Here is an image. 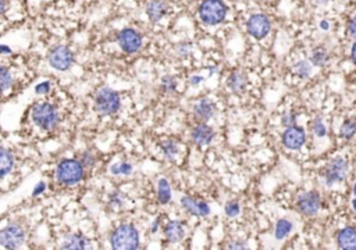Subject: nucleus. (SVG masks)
<instances>
[{
	"label": "nucleus",
	"mask_w": 356,
	"mask_h": 250,
	"mask_svg": "<svg viewBox=\"0 0 356 250\" xmlns=\"http://www.w3.org/2000/svg\"><path fill=\"white\" fill-rule=\"evenodd\" d=\"M203 80H205L203 77H199V75H192V77H191V80H189V83H191L192 86H198L199 83L203 82Z\"/></svg>",
	"instance_id": "58836bf2"
},
{
	"label": "nucleus",
	"mask_w": 356,
	"mask_h": 250,
	"mask_svg": "<svg viewBox=\"0 0 356 250\" xmlns=\"http://www.w3.org/2000/svg\"><path fill=\"white\" fill-rule=\"evenodd\" d=\"M297 208L299 213L306 217L316 215L321 208V198L319 192L309 191L299 195L297 200Z\"/></svg>",
	"instance_id": "0eeeda50"
},
{
	"label": "nucleus",
	"mask_w": 356,
	"mask_h": 250,
	"mask_svg": "<svg viewBox=\"0 0 356 250\" xmlns=\"http://www.w3.org/2000/svg\"><path fill=\"white\" fill-rule=\"evenodd\" d=\"M121 106L120 96L116 90L110 88H102L95 97V107L97 113L103 116H110L117 113Z\"/></svg>",
	"instance_id": "39448f33"
},
{
	"label": "nucleus",
	"mask_w": 356,
	"mask_h": 250,
	"mask_svg": "<svg viewBox=\"0 0 356 250\" xmlns=\"http://www.w3.org/2000/svg\"><path fill=\"white\" fill-rule=\"evenodd\" d=\"M89 248L88 239L81 234H73V235L67 236L66 241L63 243V249H87Z\"/></svg>",
	"instance_id": "aec40b11"
},
{
	"label": "nucleus",
	"mask_w": 356,
	"mask_h": 250,
	"mask_svg": "<svg viewBox=\"0 0 356 250\" xmlns=\"http://www.w3.org/2000/svg\"><path fill=\"white\" fill-rule=\"evenodd\" d=\"M354 195L356 196V184H355V186H354Z\"/></svg>",
	"instance_id": "09e8293b"
},
{
	"label": "nucleus",
	"mask_w": 356,
	"mask_h": 250,
	"mask_svg": "<svg viewBox=\"0 0 356 250\" xmlns=\"http://www.w3.org/2000/svg\"><path fill=\"white\" fill-rule=\"evenodd\" d=\"M169 11V6L164 0H150L146 4V14L152 22L160 21Z\"/></svg>",
	"instance_id": "f3484780"
},
{
	"label": "nucleus",
	"mask_w": 356,
	"mask_h": 250,
	"mask_svg": "<svg viewBox=\"0 0 356 250\" xmlns=\"http://www.w3.org/2000/svg\"><path fill=\"white\" fill-rule=\"evenodd\" d=\"M157 200L160 205H167L171 200V186L166 178H160L157 182Z\"/></svg>",
	"instance_id": "4be33fe9"
},
{
	"label": "nucleus",
	"mask_w": 356,
	"mask_h": 250,
	"mask_svg": "<svg viewBox=\"0 0 356 250\" xmlns=\"http://www.w3.org/2000/svg\"><path fill=\"white\" fill-rule=\"evenodd\" d=\"M181 206L185 208L186 211L196 217H206L210 214V206L206 202L195 200L191 196H182L181 198Z\"/></svg>",
	"instance_id": "4468645a"
},
{
	"label": "nucleus",
	"mask_w": 356,
	"mask_h": 250,
	"mask_svg": "<svg viewBox=\"0 0 356 250\" xmlns=\"http://www.w3.org/2000/svg\"><path fill=\"white\" fill-rule=\"evenodd\" d=\"M164 238L169 243H179L185 238V227L179 221H169L164 227Z\"/></svg>",
	"instance_id": "2eb2a0df"
},
{
	"label": "nucleus",
	"mask_w": 356,
	"mask_h": 250,
	"mask_svg": "<svg viewBox=\"0 0 356 250\" xmlns=\"http://www.w3.org/2000/svg\"><path fill=\"white\" fill-rule=\"evenodd\" d=\"M282 125L284 126H292V125H297V116L294 113H285L282 116Z\"/></svg>",
	"instance_id": "473e14b6"
},
{
	"label": "nucleus",
	"mask_w": 356,
	"mask_h": 250,
	"mask_svg": "<svg viewBox=\"0 0 356 250\" xmlns=\"http://www.w3.org/2000/svg\"><path fill=\"white\" fill-rule=\"evenodd\" d=\"M294 71L301 78H309L312 74V64L309 61H306V60H299L297 64L294 66Z\"/></svg>",
	"instance_id": "bb28decb"
},
{
	"label": "nucleus",
	"mask_w": 356,
	"mask_h": 250,
	"mask_svg": "<svg viewBox=\"0 0 356 250\" xmlns=\"http://www.w3.org/2000/svg\"><path fill=\"white\" fill-rule=\"evenodd\" d=\"M305 142H306V133L304 128L301 126L297 125L288 126L282 133V145L289 150H299L305 145Z\"/></svg>",
	"instance_id": "f8f14e48"
},
{
	"label": "nucleus",
	"mask_w": 356,
	"mask_h": 250,
	"mask_svg": "<svg viewBox=\"0 0 356 250\" xmlns=\"http://www.w3.org/2000/svg\"><path fill=\"white\" fill-rule=\"evenodd\" d=\"M337 245L340 249L356 250V229L347 227L337 235Z\"/></svg>",
	"instance_id": "a211bd4d"
},
{
	"label": "nucleus",
	"mask_w": 356,
	"mask_h": 250,
	"mask_svg": "<svg viewBox=\"0 0 356 250\" xmlns=\"http://www.w3.org/2000/svg\"><path fill=\"white\" fill-rule=\"evenodd\" d=\"M228 7L222 0H203L198 7V13L202 21L206 25H219L227 17Z\"/></svg>",
	"instance_id": "f03ea898"
},
{
	"label": "nucleus",
	"mask_w": 356,
	"mask_h": 250,
	"mask_svg": "<svg viewBox=\"0 0 356 250\" xmlns=\"http://www.w3.org/2000/svg\"><path fill=\"white\" fill-rule=\"evenodd\" d=\"M340 135L342 139L351 140L356 135V123L354 120H345L340 128Z\"/></svg>",
	"instance_id": "393cba45"
},
{
	"label": "nucleus",
	"mask_w": 356,
	"mask_h": 250,
	"mask_svg": "<svg viewBox=\"0 0 356 250\" xmlns=\"http://www.w3.org/2000/svg\"><path fill=\"white\" fill-rule=\"evenodd\" d=\"M13 83V77L6 67H0V93L7 90Z\"/></svg>",
	"instance_id": "cd10ccee"
},
{
	"label": "nucleus",
	"mask_w": 356,
	"mask_h": 250,
	"mask_svg": "<svg viewBox=\"0 0 356 250\" xmlns=\"http://www.w3.org/2000/svg\"><path fill=\"white\" fill-rule=\"evenodd\" d=\"M157 228H159V218L153 222V225H152V228H150V231L155 234V232H157Z\"/></svg>",
	"instance_id": "a18cd8bd"
},
{
	"label": "nucleus",
	"mask_w": 356,
	"mask_h": 250,
	"mask_svg": "<svg viewBox=\"0 0 356 250\" xmlns=\"http://www.w3.org/2000/svg\"><path fill=\"white\" fill-rule=\"evenodd\" d=\"M44 189H46V185H44V182H39V184L37 185V188L32 192V195H34V196H39L41 193H44Z\"/></svg>",
	"instance_id": "ea45409f"
},
{
	"label": "nucleus",
	"mask_w": 356,
	"mask_h": 250,
	"mask_svg": "<svg viewBox=\"0 0 356 250\" xmlns=\"http://www.w3.org/2000/svg\"><path fill=\"white\" fill-rule=\"evenodd\" d=\"M25 239V231L20 224H10L8 227L0 231V245L7 249L18 248Z\"/></svg>",
	"instance_id": "9d476101"
},
{
	"label": "nucleus",
	"mask_w": 356,
	"mask_h": 250,
	"mask_svg": "<svg viewBox=\"0 0 356 250\" xmlns=\"http://www.w3.org/2000/svg\"><path fill=\"white\" fill-rule=\"evenodd\" d=\"M50 88H52V83H50V82H42V83H39L37 88H35V92H37L38 95H46V93H49Z\"/></svg>",
	"instance_id": "72a5a7b5"
},
{
	"label": "nucleus",
	"mask_w": 356,
	"mask_h": 250,
	"mask_svg": "<svg viewBox=\"0 0 356 250\" xmlns=\"http://www.w3.org/2000/svg\"><path fill=\"white\" fill-rule=\"evenodd\" d=\"M215 111H216V106L215 103L208 99V97H203V99H200L198 100L195 106H193V113H195V116L199 118L200 121H203V123H206L208 120L215 116Z\"/></svg>",
	"instance_id": "dca6fc26"
},
{
	"label": "nucleus",
	"mask_w": 356,
	"mask_h": 250,
	"mask_svg": "<svg viewBox=\"0 0 356 250\" xmlns=\"http://www.w3.org/2000/svg\"><path fill=\"white\" fill-rule=\"evenodd\" d=\"M160 147H162L164 157L169 159V160H174L176 156L178 155V145L174 140H166L160 145Z\"/></svg>",
	"instance_id": "a878e982"
},
{
	"label": "nucleus",
	"mask_w": 356,
	"mask_h": 250,
	"mask_svg": "<svg viewBox=\"0 0 356 250\" xmlns=\"http://www.w3.org/2000/svg\"><path fill=\"white\" fill-rule=\"evenodd\" d=\"M352 207H354V210H355V213H356V198L352 200Z\"/></svg>",
	"instance_id": "de8ad7c7"
},
{
	"label": "nucleus",
	"mask_w": 356,
	"mask_h": 250,
	"mask_svg": "<svg viewBox=\"0 0 356 250\" xmlns=\"http://www.w3.org/2000/svg\"><path fill=\"white\" fill-rule=\"evenodd\" d=\"M246 83H248V77H246V74L244 71H234V73L231 74L230 78H228V81H227V85H228V88L234 92V93H244L245 92V88H246Z\"/></svg>",
	"instance_id": "6ab92c4d"
},
{
	"label": "nucleus",
	"mask_w": 356,
	"mask_h": 250,
	"mask_svg": "<svg viewBox=\"0 0 356 250\" xmlns=\"http://www.w3.org/2000/svg\"><path fill=\"white\" fill-rule=\"evenodd\" d=\"M0 53H4V54H8V53H11V50H10V47H8V46H4V44H0Z\"/></svg>",
	"instance_id": "c03bdc74"
},
{
	"label": "nucleus",
	"mask_w": 356,
	"mask_h": 250,
	"mask_svg": "<svg viewBox=\"0 0 356 250\" xmlns=\"http://www.w3.org/2000/svg\"><path fill=\"white\" fill-rule=\"evenodd\" d=\"M110 171L114 175H130L133 172V166L130 163H117L111 167Z\"/></svg>",
	"instance_id": "c756f323"
},
{
	"label": "nucleus",
	"mask_w": 356,
	"mask_h": 250,
	"mask_svg": "<svg viewBox=\"0 0 356 250\" xmlns=\"http://www.w3.org/2000/svg\"><path fill=\"white\" fill-rule=\"evenodd\" d=\"M111 248L116 250H135L139 248V232L133 224H123L111 234Z\"/></svg>",
	"instance_id": "f257e3e1"
},
{
	"label": "nucleus",
	"mask_w": 356,
	"mask_h": 250,
	"mask_svg": "<svg viewBox=\"0 0 356 250\" xmlns=\"http://www.w3.org/2000/svg\"><path fill=\"white\" fill-rule=\"evenodd\" d=\"M320 28L323 31H328V28H330V24H328V21H326V20H321L320 21Z\"/></svg>",
	"instance_id": "37998d69"
},
{
	"label": "nucleus",
	"mask_w": 356,
	"mask_h": 250,
	"mask_svg": "<svg viewBox=\"0 0 356 250\" xmlns=\"http://www.w3.org/2000/svg\"><path fill=\"white\" fill-rule=\"evenodd\" d=\"M49 63L59 71H66L74 63V54L67 46H57L49 54Z\"/></svg>",
	"instance_id": "9b49d317"
},
{
	"label": "nucleus",
	"mask_w": 356,
	"mask_h": 250,
	"mask_svg": "<svg viewBox=\"0 0 356 250\" xmlns=\"http://www.w3.org/2000/svg\"><path fill=\"white\" fill-rule=\"evenodd\" d=\"M110 202L111 205H114V206H121V203H123V195L119 193V192L113 193L110 198Z\"/></svg>",
	"instance_id": "e433bc0d"
},
{
	"label": "nucleus",
	"mask_w": 356,
	"mask_h": 250,
	"mask_svg": "<svg viewBox=\"0 0 356 250\" xmlns=\"http://www.w3.org/2000/svg\"><path fill=\"white\" fill-rule=\"evenodd\" d=\"M224 213H225V215H228V217H237L238 214L241 213V206L238 205L237 202L231 200L228 203H225Z\"/></svg>",
	"instance_id": "2f4dec72"
},
{
	"label": "nucleus",
	"mask_w": 356,
	"mask_h": 250,
	"mask_svg": "<svg viewBox=\"0 0 356 250\" xmlns=\"http://www.w3.org/2000/svg\"><path fill=\"white\" fill-rule=\"evenodd\" d=\"M228 249H248V246L244 242H241V241H235L234 243L228 245Z\"/></svg>",
	"instance_id": "4c0bfd02"
},
{
	"label": "nucleus",
	"mask_w": 356,
	"mask_h": 250,
	"mask_svg": "<svg viewBox=\"0 0 356 250\" xmlns=\"http://www.w3.org/2000/svg\"><path fill=\"white\" fill-rule=\"evenodd\" d=\"M292 228H294V224H292L289 220H287V218L278 220L277 221V224H275V231H274L275 239H278V241L285 239V238L291 234Z\"/></svg>",
	"instance_id": "b1692460"
},
{
	"label": "nucleus",
	"mask_w": 356,
	"mask_h": 250,
	"mask_svg": "<svg viewBox=\"0 0 356 250\" xmlns=\"http://www.w3.org/2000/svg\"><path fill=\"white\" fill-rule=\"evenodd\" d=\"M328 1H331V0H316L317 4H327Z\"/></svg>",
	"instance_id": "49530a36"
},
{
	"label": "nucleus",
	"mask_w": 356,
	"mask_h": 250,
	"mask_svg": "<svg viewBox=\"0 0 356 250\" xmlns=\"http://www.w3.org/2000/svg\"><path fill=\"white\" fill-rule=\"evenodd\" d=\"M13 166H14V157H13V155L6 149L0 147V178L6 177L8 172L11 171Z\"/></svg>",
	"instance_id": "412c9836"
},
{
	"label": "nucleus",
	"mask_w": 356,
	"mask_h": 250,
	"mask_svg": "<svg viewBox=\"0 0 356 250\" xmlns=\"http://www.w3.org/2000/svg\"><path fill=\"white\" fill-rule=\"evenodd\" d=\"M328 59H330V56H328V52H327L326 47L317 46V47L313 49V52H312V56H311L312 66L324 67L327 64Z\"/></svg>",
	"instance_id": "5701e85b"
},
{
	"label": "nucleus",
	"mask_w": 356,
	"mask_h": 250,
	"mask_svg": "<svg viewBox=\"0 0 356 250\" xmlns=\"http://www.w3.org/2000/svg\"><path fill=\"white\" fill-rule=\"evenodd\" d=\"M313 132H314V135H316L317 138L326 136L327 128L326 125H324V123H323V120L320 117L314 118V123H313Z\"/></svg>",
	"instance_id": "7c9ffc66"
},
{
	"label": "nucleus",
	"mask_w": 356,
	"mask_h": 250,
	"mask_svg": "<svg viewBox=\"0 0 356 250\" xmlns=\"http://www.w3.org/2000/svg\"><path fill=\"white\" fill-rule=\"evenodd\" d=\"M351 60H352V63L356 66V42L352 44V49H351Z\"/></svg>",
	"instance_id": "a19ab883"
},
{
	"label": "nucleus",
	"mask_w": 356,
	"mask_h": 250,
	"mask_svg": "<svg viewBox=\"0 0 356 250\" xmlns=\"http://www.w3.org/2000/svg\"><path fill=\"white\" fill-rule=\"evenodd\" d=\"M270 30H271V22H270L267 15L262 14V13L252 14L246 22L248 34L258 41L265 39L270 34Z\"/></svg>",
	"instance_id": "6e6552de"
},
{
	"label": "nucleus",
	"mask_w": 356,
	"mask_h": 250,
	"mask_svg": "<svg viewBox=\"0 0 356 250\" xmlns=\"http://www.w3.org/2000/svg\"><path fill=\"white\" fill-rule=\"evenodd\" d=\"M81 164L84 166V167H92L93 164H95V159H93V156L90 155V153H84L81 157Z\"/></svg>",
	"instance_id": "f704fd0d"
},
{
	"label": "nucleus",
	"mask_w": 356,
	"mask_h": 250,
	"mask_svg": "<svg viewBox=\"0 0 356 250\" xmlns=\"http://www.w3.org/2000/svg\"><path fill=\"white\" fill-rule=\"evenodd\" d=\"M160 86L163 89L164 92L167 93H173L177 90V80L173 77V75H164L160 82Z\"/></svg>",
	"instance_id": "c85d7f7f"
},
{
	"label": "nucleus",
	"mask_w": 356,
	"mask_h": 250,
	"mask_svg": "<svg viewBox=\"0 0 356 250\" xmlns=\"http://www.w3.org/2000/svg\"><path fill=\"white\" fill-rule=\"evenodd\" d=\"M32 120L35 121L38 126H41L44 131H49L53 129L59 123V113L52 103L42 102L34 106Z\"/></svg>",
	"instance_id": "7ed1b4c3"
},
{
	"label": "nucleus",
	"mask_w": 356,
	"mask_h": 250,
	"mask_svg": "<svg viewBox=\"0 0 356 250\" xmlns=\"http://www.w3.org/2000/svg\"><path fill=\"white\" fill-rule=\"evenodd\" d=\"M215 131L212 126H209L206 123H200L196 126H193L192 133V140L195 145L198 146H208L212 143V140L215 139Z\"/></svg>",
	"instance_id": "ddd939ff"
},
{
	"label": "nucleus",
	"mask_w": 356,
	"mask_h": 250,
	"mask_svg": "<svg viewBox=\"0 0 356 250\" xmlns=\"http://www.w3.org/2000/svg\"><path fill=\"white\" fill-rule=\"evenodd\" d=\"M6 10H7V3H6V0H0V15L3 14Z\"/></svg>",
	"instance_id": "79ce46f5"
},
{
	"label": "nucleus",
	"mask_w": 356,
	"mask_h": 250,
	"mask_svg": "<svg viewBox=\"0 0 356 250\" xmlns=\"http://www.w3.org/2000/svg\"><path fill=\"white\" fill-rule=\"evenodd\" d=\"M57 179L63 185H75L78 184L84 178V166L78 160H63L57 166L56 171Z\"/></svg>",
	"instance_id": "20e7f679"
},
{
	"label": "nucleus",
	"mask_w": 356,
	"mask_h": 250,
	"mask_svg": "<svg viewBox=\"0 0 356 250\" xmlns=\"http://www.w3.org/2000/svg\"><path fill=\"white\" fill-rule=\"evenodd\" d=\"M117 42L120 47L126 53H136L142 47V37L141 34L134 28H124L119 32L117 35Z\"/></svg>",
	"instance_id": "1a4fd4ad"
},
{
	"label": "nucleus",
	"mask_w": 356,
	"mask_h": 250,
	"mask_svg": "<svg viewBox=\"0 0 356 250\" xmlns=\"http://www.w3.org/2000/svg\"><path fill=\"white\" fill-rule=\"evenodd\" d=\"M347 174H348V163L342 157H335L326 166L323 172V179L327 186H333V185L344 182Z\"/></svg>",
	"instance_id": "423d86ee"
},
{
	"label": "nucleus",
	"mask_w": 356,
	"mask_h": 250,
	"mask_svg": "<svg viewBox=\"0 0 356 250\" xmlns=\"http://www.w3.org/2000/svg\"><path fill=\"white\" fill-rule=\"evenodd\" d=\"M348 34L349 37L356 41V15L354 18H351V21L348 22Z\"/></svg>",
	"instance_id": "c9c22d12"
}]
</instances>
